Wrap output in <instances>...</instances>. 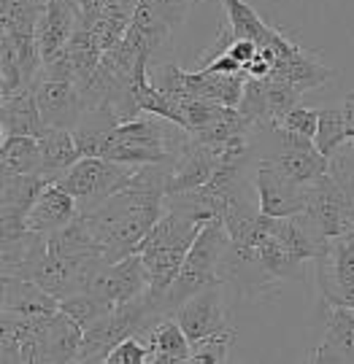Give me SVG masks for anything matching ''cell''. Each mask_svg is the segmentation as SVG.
<instances>
[{"label":"cell","instance_id":"3","mask_svg":"<svg viewBox=\"0 0 354 364\" xmlns=\"http://www.w3.org/2000/svg\"><path fill=\"white\" fill-rule=\"evenodd\" d=\"M227 243H230V235H227L222 221H203L195 243H192V248H189V254H187V259L182 264V270L176 275V281L162 294V308H165V313L173 316V311L182 305L184 299H189L192 294L203 291V289L222 284V278H219V262H222Z\"/></svg>","mask_w":354,"mask_h":364},{"label":"cell","instance_id":"23","mask_svg":"<svg viewBox=\"0 0 354 364\" xmlns=\"http://www.w3.org/2000/svg\"><path fill=\"white\" fill-rule=\"evenodd\" d=\"M246 70L244 73H189V97H200V100H211V103L230 105L238 108L241 97H244V84H246Z\"/></svg>","mask_w":354,"mask_h":364},{"label":"cell","instance_id":"8","mask_svg":"<svg viewBox=\"0 0 354 364\" xmlns=\"http://www.w3.org/2000/svg\"><path fill=\"white\" fill-rule=\"evenodd\" d=\"M316 287L325 305L354 308V237L330 240V248L314 262Z\"/></svg>","mask_w":354,"mask_h":364},{"label":"cell","instance_id":"34","mask_svg":"<svg viewBox=\"0 0 354 364\" xmlns=\"http://www.w3.org/2000/svg\"><path fill=\"white\" fill-rule=\"evenodd\" d=\"M0 362L22 364V340H16L14 335L0 332Z\"/></svg>","mask_w":354,"mask_h":364},{"label":"cell","instance_id":"10","mask_svg":"<svg viewBox=\"0 0 354 364\" xmlns=\"http://www.w3.org/2000/svg\"><path fill=\"white\" fill-rule=\"evenodd\" d=\"M36 97H38L41 117L46 122V127H57V130H76L90 108L73 81L38 78Z\"/></svg>","mask_w":354,"mask_h":364},{"label":"cell","instance_id":"6","mask_svg":"<svg viewBox=\"0 0 354 364\" xmlns=\"http://www.w3.org/2000/svg\"><path fill=\"white\" fill-rule=\"evenodd\" d=\"M84 291H90L103 302L105 308H119L130 299L141 297L149 291V275H146L141 254H130L119 262H105L100 264Z\"/></svg>","mask_w":354,"mask_h":364},{"label":"cell","instance_id":"38","mask_svg":"<svg viewBox=\"0 0 354 364\" xmlns=\"http://www.w3.org/2000/svg\"><path fill=\"white\" fill-rule=\"evenodd\" d=\"M352 311H354V308H352Z\"/></svg>","mask_w":354,"mask_h":364},{"label":"cell","instance_id":"29","mask_svg":"<svg viewBox=\"0 0 354 364\" xmlns=\"http://www.w3.org/2000/svg\"><path fill=\"white\" fill-rule=\"evenodd\" d=\"M60 311L68 313L81 329H90L95 321H100L105 313L111 311V308H105L100 299L90 294V291H76V294H71V297L60 299Z\"/></svg>","mask_w":354,"mask_h":364},{"label":"cell","instance_id":"18","mask_svg":"<svg viewBox=\"0 0 354 364\" xmlns=\"http://www.w3.org/2000/svg\"><path fill=\"white\" fill-rule=\"evenodd\" d=\"M3 275H16V278H27L36 270L46 251H49V235L36 232V230H19V232L3 235Z\"/></svg>","mask_w":354,"mask_h":364},{"label":"cell","instance_id":"1","mask_svg":"<svg viewBox=\"0 0 354 364\" xmlns=\"http://www.w3.org/2000/svg\"><path fill=\"white\" fill-rule=\"evenodd\" d=\"M165 213V195L152 189L122 186L119 192L103 200L90 219L92 232L103 246L105 262H119L138 251V243L155 227V221Z\"/></svg>","mask_w":354,"mask_h":364},{"label":"cell","instance_id":"5","mask_svg":"<svg viewBox=\"0 0 354 364\" xmlns=\"http://www.w3.org/2000/svg\"><path fill=\"white\" fill-rule=\"evenodd\" d=\"M274 132V151L260 156L257 162L274 165L281 176H287L292 183H311L314 178L325 176L330 170V156L316 149L314 138H306L301 132H289L278 124H271Z\"/></svg>","mask_w":354,"mask_h":364},{"label":"cell","instance_id":"32","mask_svg":"<svg viewBox=\"0 0 354 364\" xmlns=\"http://www.w3.org/2000/svg\"><path fill=\"white\" fill-rule=\"evenodd\" d=\"M200 73H230V76H236V73H244V65L238 63L233 54H219L217 60H211L206 65L200 68Z\"/></svg>","mask_w":354,"mask_h":364},{"label":"cell","instance_id":"30","mask_svg":"<svg viewBox=\"0 0 354 364\" xmlns=\"http://www.w3.org/2000/svg\"><path fill=\"white\" fill-rule=\"evenodd\" d=\"M278 127H284L289 132H301L306 138H316V127H319V108H311V105H295L289 108L284 117L276 122Z\"/></svg>","mask_w":354,"mask_h":364},{"label":"cell","instance_id":"2","mask_svg":"<svg viewBox=\"0 0 354 364\" xmlns=\"http://www.w3.org/2000/svg\"><path fill=\"white\" fill-rule=\"evenodd\" d=\"M306 213L330 240L354 237V170L335 154L325 176L306 183Z\"/></svg>","mask_w":354,"mask_h":364},{"label":"cell","instance_id":"35","mask_svg":"<svg viewBox=\"0 0 354 364\" xmlns=\"http://www.w3.org/2000/svg\"><path fill=\"white\" fill-rule=\"evenodd\" d=\"M343 114H346V122H349V130L354 127V92L352 95H346V100H343Z\"/></svg>","mask_w":354,"mask_h":364},{"label":"cell","instance_id":"22","mask_svg":"<svg viewBox=\"0 0 354 364\" xmlns=\"http://www.w3.org/2000/svg\"><path fill=\"white\" fill-rule=\"evenodd\" d=\"M49 251L60 257H71V259H105L103 246L98 235L92 232L90 219L84 213H79L63 230L49 235Z\"/></svg>","mask_w":354,"mask_h":364},{"label":"cell","instance_id":"9","mask_svg":"<svg viewBox=\"0 0 354 364\" xmlns=\"http://www.w3.org/2000/svg\"><path fill=\"white\" fill-rule=\"evenodd\" d=\"M224 284L209 287L203 291L184 299L182 305L173 311V318L182 324L184 335L195 346L200 340L211 338L217 332L227 329V308H224Z\"/></svg>","mask_w":354,"mask_h":364},{"label":"cell","instance_id":"37","mask_svg":"<svg viewBox=\"0 0 354 364\" xmlns=\"http://www.w3.org/2000/svg\"><path fill=\"white\" fill-rule=\"evenodd\" d=\"M71 3H79V0H71Z\"/></svg>","mask_w":354,"mask_h":364},{"label":"cell","instance_id":"17","mask_svg":"<svg viewBox=\"0 0 354 364\" xmlns=\"http://www.w3.org/2000/svg\"><path fill=\"white\" fill-rule=\"evenodd\" d=\"M46 130L49 127L41 117L36 87H27V90L0 100V138H11V135L41 138Z\"/></svg>","mask_w":354,"mask_h":364},{"label":"cell","instance_id":"36","mask_svg":"<svg viewBox=\"0 0 354 364\" xmlns=\"http://www.w3.org/2000/svg\"><path fill=\"white\" fill-rule=\"evenodd\" d=\"M349 144H354V127L349 130Z\"/></svg>","mask_w":354,"mask_h":364},{"label":"cell","instance_id":"26","mask_svg":"<svg viewBox=\"0 0 354 364\" xmlns=\"http://www.w3.org/2000/svg\"><path fill=\"white\" fill-rule=\"evenodd\" d=\"M49 0H0V33L36 36Z\"/></svg>","mask_w":354,"mask_h":364},{"label":"cell","instance_id":"13","mask_svg":"<svg viewBox=\"0 0 354 364\" xmlns=\"http://www.w3.org/2000/svg\"><path fill=\"white\" fill-rule=\"evenodd\" d=\"M217 165H219V149L211 144H200V141H195V138L189 135L184 151L176 156V162H173L171 181L165 186V197L200 189L203 183L211 181Z\"/></svg>","mask_w":354,"mask_h":364},{"label":"cell","instance_id":"19","mask_svg":"<svg viewBox=\"0 0 354 364\" xmlns=\"http://www.w3.org/2000/svg\"><path fill=\"white\" fill-rule=\"evenodd\" d=\"M325 340L308 359L311 362H354V311L325 305Z\"/></svg>","mask_w":354,"mask_h":364},{"label":"cell","instance_id":"21","mask_svg":"<svg viewBox=\"0 0 354 364\" xmlns=\"http://www.w3.org/2000/svg\"><path fill=\"white\" fill-rule=\"evenodd\" d=\"M41 144V176H46L49 181H60L68 170L81 159L79 144L73 130H57L49 127L38 138Z\"/></svg>","mask_w":354,"mask_h":364},{"label":"cell","instance_id":"7","mask_svg":"<svg viewBox=\"0 0 354 364\" xmlns=\"http://www.w3.org/2000/svg\"><path fill=\"white\" fill-rule=\"evenodd\" d=\"M303 92L292 87L289 81H281L276 76L254 78L249 76L244 84V97L238 111L249 119L254 127H271L287 114L289 108L301 103Z\"/></svg>","mask_w":354,"mask_h":364},{"label":"cell","instance_id":"33","mask_svg":"<svg viewBox=\"0 0 354 364\" xmlns=\"http://www.w3.org/2000/svg\"><path fill=\"white\" fill-rule=\"evenodd\" d=\"M227 54H233L238 63L244 65V70H246V65H249L251 60L260 54V46H257V43H254L251 38H236L233 43H230Z\"/></svg>","mask_w":354,"mask_h":364},{"label":"cell","instance_id":"28","mask_svg":"<svg viewBox=\"0 0 354 364\" xmlns=\"http://www.w3.org/2000/svg\"><path fill=\"white\" fill-rule=\"evenodd\" d=\"M236 346V329L227 326L222 332L211 335L192 346V356L187 364H224L230 362V351Z\"/></svg>","mask_w":354,"mask_h":364},{"label":"cell","instance_id":"12","mask_svg":"<svg viewBox=\"0 0 354 364\" xmlns=\"http://www.w3.org/2000/svg\"><path fill=\"white\" fill-rule=\"evenodd\" d=\"M49 178L41 173H25V176H3L0 186V224L3 235L19 232L27 227V213L36 205L41 192L49 186Z\"/></svg>","mask_w":354,"mask_h":364},{"label":"cell","instance_id":"31","mask_svg":"<svg viewBox=\"0 0 354 364\" xmlns=\"http://www.w3.org/2000/svg\"><path fill=\"white\" fill-rule=\"evenodd\" d=\"M149 362V351H146V343L141 338H127L122 340L114 351L108 353L105 364H146Z\"/></svg>","mask_w":354,"mask_h":364},{"label":"cell","instance_id":"11","mask_svg":"<svg viewBox=\"0 0 354 364\" xmlns=\"http://www.w3.org/2000/svg\"><path fill=\"white\" fill-rule=\"evenodd\" d=\"M254 186H257V203L265 216L284 219V216H295L306 210V186L292 183L268 162H257Z\"/></svg>","mask_w":354,"mask_h":364},{"label":"cell","instance_id":"16","mask_svg":"<svg viewBox=\"0 0 354 364\" xmlns=\"http://www.w3.org/2000/svg\"><path fill=\"white\" fill-rule=\"evenodd\" d=\"M76 216H79V203H76V197L54 181L41 192V197L36 200V205L27 213V230L52 235V232H57V230H63L66 224H71Z\"/></svg>","mask_w":354,"mask_h":364},{"label":"cell","instance_id":"24","mask_svg":"<svg viewBox=\"0 0 354 364\" xmlns=\"http://www.w3.org/2000/svg\"><path fill=\"white\" fill-rule=\"evenodd\" d=\"M66 52H68V57H71V65H73V84H76L81 92L92 81L95 70H98V65H100L103 49L98 46V41H95L90 27H84L79 22L76 33H73L71 41H68Z\"/></svg>","mask_w":354,"mask_h":364},{"label":"cell","instance_id":"25","mask_svg":"<svg viewBox=\"0 0 354 364\" xmlns=\"http://www.w3.org/2000/svg\"><path fill=\"white\" fill-rule=\"evenodd\" d=\"M0 170L3 176H25L41 173V144L30 135L0 138Z\"/></svg>","mask_w":354,"mask_h":364},{"label":"cell","instance_id":"14","mask_svg":"<svg viewBox=\"0 0 354 364\" xmlns=\"http://www.w3.org/2000/svg\"><path fill=\"white\" fill-rule=\"evenodd\" d=\"M81 22L79 3H71V0H49L46 11L38 22V49L43 63H49L52 57L63 52L68 46L71 36L76 33V27Z\"/></svg>","mask_w":354,"mask_h":364},{"label":"cell","instance_id":"15","mask_svg":"<svg viewBox=\"0 0 354 364\" xmlns=\"http://www.w3.org/2000/svg\"><path fill=\"white\" fill-rule=\"evenodd\" d=\"M60 311V299L52 297L46 289H41L30 278H16V275H3V302L0 313H14V316H27V318H43Z\"/></svg>","mask_w":354,"mask_h":364},{"label":"cell","instance_id":"27","mask_svg":"<svg viewBox=\"0 0 354 364\" xmlns=\"http://www.w3.org/2000/svg\"><path fill=\"white\" fill-rule=\"evenodd\" d=\"M314 144L330 159L349 144V122H346L343 108H319V127H316Z\"/></svg>","mask_w":354,"mask_h":364},{"label":"cell","instance_id":"4","mask_svg":"<svg viewBox=\"0 0 354 364\" xmlns=\"http://www.w3.org/2000/svg\"><path fill=\"white\" fill-rule=\"evenodd\" d=\"M130 170L132 165H122L105 156H81L57 183L76 197L79 213H92L103 200L122 189Z\"/></svg>","mask_w":354,"mask_h":364},{"label":"cell","instance_id":"20","mask_svg":"<svg viewBox=\"0 0 354 364\" xmlns=\"http://www.w3.org/2000/svg\"><path fill=\"white\" fill-rule=\"evenodd\" d=\"M141 340L146 343V351H149V362L152 364L189 362V356H192V343L184 335L182 324L173 316L160 318Z\"/></svg>","mask_w":354,"mask_h":364}]
</instances>
